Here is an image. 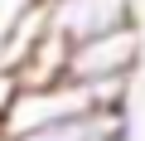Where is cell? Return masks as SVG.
I'll return each mask as SVG.
<instances>
[{
  "label": "cell",
  "mask_w": 145,
  "mask_h": 141,
  "mask_svg": "<svg viewBox=\"0 0 145 141\" xmlns=\"http://www.w3.org/2000/svg\"><path fill=\"white\" fill-rule=\"evenodd\" d=\"M145 39L135 20H121L111 29H97L87 39H72L68 44V63H63V78L72 83H131L135 68H140Z\"/></svg>",
  "instance_id": "1"
},
{
  "label": "cell",
  "mask_w": 145,
  "mask_h": 141,
  "mask_svg": "<svg viewBox=\"0 0 145 141\" xmlns=\"http://www.w3.org/2000/svg\"><path fill=\"white\" fill-rule=\"evenodd\" d=\"M15 5H39V0H15Z\"/></svg>",
  "instance_id": "4"
},
{
  "label": "cell",
  "mask_w": 145,
  "mask_h": 141,
  "mask_svg": "<svg viewBox=\"0 0 145 141\" xmlns=\"http://www.w3.org/2000/svg\"><path fill=\"white\" fill-rule=\"evenodd\" d=\"M15 73H10V68H0V117H5V107H10V97H15Z\"/></svg>",
  "instance_id": "3"
},
{
  "label": "cell",
  "mask_w": 145,
  "mask_h": 141,
  "mask_svg": "<svg viewBox=\"0 0 145 141\" xmlns=\"http://www.w3.org/2000/svg\"><path fill=\"white\" fill-rule=\"evenodd\" d=\"M0 141H10V136H5V131H0Z\"/></svg>",
  "instance_id": "5"
},
{
  "label": "cell",
  "mask_w": 145,
  "mask_h": 141,
  "mask_svg": "<svg viewBox=\"0 0 145 141\" xmlns=\"http://www.w3.org/2000/svg\"><path fill=\"white\" fill-rule=\"evenodd\" d=\"M131 15V0H48V24L72 44V39H87L97 29H111Z\"/></svg>",
  "instance_id": "2"
}]
</instances>
